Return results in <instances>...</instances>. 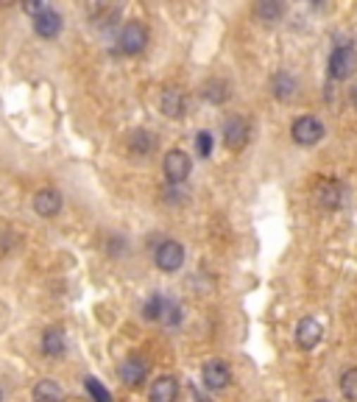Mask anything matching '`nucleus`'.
<instances>
[{
    "label": "nucleus",
    "instance_id": "obj_4",
    "mask_svg": "<svg viewBox=\"0 0 357 402\" xmlns=\"http://www.w3.org/2000/svg\"><path fill=\"white\" fill-rule=\"evenodd\" d=\"M313 199H315V204L321 210H338L346 201V187L338 179H321L313 187Z\"/></svg>",
    "mask_w": 357,
    "mask_h": 402
},
{
    "label": "nucleus",
    "instance_id": "obj_26",
    "mask_svg": "<svg viewBox=\"0 0 357 402\" xmlns=\"http://www.w3.org/2000/svg\"><path fill=\"white\" fill-rule=\"evenodd\" d=\"M349 98H352V106L357 109V84L352 87V92H349Z\"/></svg>",
    "mask_w": 357,
    "mask_h": 402
},
{
    "label": "nucleus",
    "instance_id": "obj_23",
    "mask_svg": "<svg viewBox=\"0 0 357 402\" xmlns=\"http://www.w3.org/2000/svg\"><path fill=\"white\" fill-rule=\"evenodd\" d=\"M84 389H87V394L92 397V402H112V394L106 391V386H104L98 377H87V380H84Z\"/></svg>",
    "mask_w": 357,
    "mask_h": 402
},
{
    "label": "nucleus",
    "instance_id": "obj_6",
    "mask_svg": "<svg viewBox=\"0 0 357 402\" xmlns=\"http://www.w3.org/2000/svg\"><path fill=\"white\" fill-rule=\"evenodd\" d=\"M154 263L159 271L165 274H173L184 265V246L179 241H162L154 251Z\"/></svg>",
    "mask_w": 357,
    "mask_h": 402
},
{
    "label": "nucleus",
    "instance_id": "obj_3",
    "mask_svg": "<svg viewBox=\"0 0 357 402\" xmlns=\"http://www.w3.org/2000/svg\"><path fill=\"white\" fill-rule=\"evenodd\" d=\"M148 48V28L143 23H126L118 34V51L126 54V56H137Z\"/></svg>",
    "mask_w": 357,
    "mask_h": 402
},
{
    "label": "nucleus",
    "instance_id": "obj_19",
    "mask_svg": "<svg viewBox=\"0 0 357 402\" xmlns=\"http://www.w3.org/2000/svg\"><path fill=\"white\" fill-rule=\"evenodd\" d=\"M285 14V3L280 0H257L254 3V17L260 23H280Z\"/></svg>",
    "mask_w": 357,
    "mask_h": 402
},
{
    "label": "nucleus",
    "instance_id": "obj_22",
    "mask_svg": "<svg viewBox=\"0 0 357 402\" xmlns=\"http://www.w3.org/2000/svg\"><path fill=\"white\" fill-rule=\"evenodd\" d=\"M165 302H168V299H162V296H151L143 305L145 322H162V316H165Z\"/></svg>",
    "mask_w": 357,
    "mask_h": 402
},
{
    "label": "nucleus",
    "instance_id": "obj_14",
    "mask_svg": "<svg viewBox=\"0 0 357 402\" xmlns=\"http://www.w3.org/2000/svg\"><path fill=\"white\" fill-rule=\"evenodd\" d=\"M151 402H176L179 400V380L170 377V375H162L151 383V391H148Z\"/></svg>",
    "mask_w": 357,
    "mask_h": 402
},
{
    "label": "nucleus",
    "instance_id": "obj_16",
    "mask_svg": "<svg viewBox=\"0 0 357 402\" xmlns=\"http://www.w3.org/2000/svg\"><path fill=\"white\" fill-rule=\"evenodd\" d=\"M296 92H299V81H296L293 73L280 70V73L271 79V95H274L277 101L287 103V101H293V98H296Z\"/></svg>",
    "mask_w": 357,
    "mask_h": 402
},
{
    "label": "nucleus",
    "instance_id": "obj_25",
    "mask_svg": "<svg viewBox=\"0 0 357 402\" xmlns=\"http://www.w3.org/2000/svg\"><path fill=\"white\" fill-rule=\"evenodd\" d=\"M23 8H25V11H28V14H34V17H37V14H39V11H45V8H48V3H25V6H23Z\"/></svg>",
    "mask_w": 357,
    "mask_h": 402
},
{
    "label": "nucleus",
    "instance_id": "obj_28",
    "mask_svg": "<svg viewBox=\"0 0 357 402\" xmlns=\"http://www.w3.org/2000/svg\"><path fill=\"white\" fill-rule=\"evenodd\" d=\"M315 402H327V400H315Z\"/></svg>",
    "mask_w": 357,
    "mask_h": 402
},
{
    "label": "nucleus",
    "instance_id": "obj_8",
    "mask_svg": "<svg viewBox=\"0 0 357 402\" xmlns=\"http://www.w3.org/2000/svg\"><path fill=\"white\" fill-rule=\"evenodd\" d=\"M201 383L210 389V391H223L229 383H232V369H229V363H223V360H207L204 363V369H201Z\"/></svg>",
    "mask_w": 357,
    "mask_h": 402
},
{
    "label": "nucleus",
    "instance_id": "obj_1",
    "mask_svg": "<svg viewBox=\"0 0 357 402\" xmlns=\"http://www.w3.org/2000/svg\"><path fill=\"white\" fill-rule=\"evenodd\" d=\"M324 134H327L324 123H321L318 118H313V115H301V118H296V120H293V126H290V137H293V143H296V146H304V149H310V146L321 143V140H324Z\"/></svg>",
    "mask_w": 357,
    "mask_h": 402
},
{
    "label": "nucleus",
    "instance_id": "obj_10",
    "mask_svg": "<svg viewBox=\"0 0 357 402\" xmlns=\"http://www.w3.org/2000/svg\"><path fill=\"white\" fill-rule=\"evenodd\" d=\"M62 193L54 190V187H42L34 193V213L39 218H56L62 213Z\"/></svg>",
    "mask_w": 357,
    "mask_h": 402
},
{
    "label": "nucleus",
    "instance_id": "obj_13",
    "mask_svg": "<svg viewBox=\"0 0 357 402\" xmlns=\"http://www.w3.org/2000/svg\"><path fill=\"white\" fill-rule=\"evenodd\" d=\"M145 377H148V363H145L143 358L132 355V358H126V360L120 363V380H123L129 389L143 386Z\"/></svg>",
    "mask_w": 357,
    "mask_h": 402
},
{
    "label": "nucleus",
    "instance_id": "obj_17",
    "mask_svg": "<svg viewBox=\"0 0 357 402\" xmlns=\"http://www.w3.org/2000/svg\"><path fill=\"white\" fill-rule=\"evenodd\" d=\"M201 95H204L207 103L220 106V103H226V101L232 98V87H229V81L226 79H207L204 81V87H201Z\"/></svg>",
    "mask_w": 357,
    "mask_h": 402
},
{
    "label": "nucleus",
    "instance_id": "obj_27",
    "mask_svg": "<svg viewBox=\"0 0 357 402\" xmlns=\"http://www.w3.org/2000/svg\"><path fill=\"white\" fill-rule=\"evenodd\" d=\"M0 402H3V389H0Z\"/></svg>",
    "mask_w": 357,
    "mask_h": 402
},
{
    "label": "nucleus",
    "instance_id": "obj_21",
    "mask_svg": "<svg viewBox=\"0 0 357 402\" xmlns=\"http://www.w3.org/2000/svg\"><path fill=\"white\" fill-rule=\"evenodd\" d=\"M341 394L346 402H357V366L341 375Z\"/></svg>",
    "mask_w": 357,
    "mask_h": 402
},
{
    "label": "nucleus",
    "instance_id": "obj_12",
    "mask_svg": "<svg viewBox=\"0 0 357 402\" xmlns=\"http://www.w3.org/2000/svg\"><path fill=\"white\" fill-rule=\"evenodd\" d=\"M34 31H37V37H42V39H56V37L62 34V14L48 6L45 11H39V14L34 17Z\"/></svg>",
    "mask_w": 357,
    "mask_h": 402
},
{
    "label": "nucleus",
    "instance_id": "obj_15",
    "mask_svg": "<svg viewBox=\"0 0 357 402\" xmlns=\"http://www.w3.org/2000/svg\"><path fill=\"white\" fill-rule=\"evenodd\" d=\"M39 346L48 358H62L65 349H68V338H65V329L62 327H48L39 338Z\"/></svg>",
    "mask_w": 357,
    "mask_h": 402
},
{
    "label": "nucleus",
    "instance_id": "obj_5",
    "mask_svg": "<svg viewBox=\"0 0 357 402\" xmlns=\"http://www.w3.org/2000/svg\"><path fill=\"white\" fill-rule=\"evenodd\" d=\"M249 137H251V126L246 118L232 115L223 120V146L229 151H243L249 146Z\"/></svg>",
    "mask_w": 357,
    "mask_h": 402
},
{
    "label": "nucleus",
    "instance_id": "obj_11",
    "mask_svg": "<svg viewBox=\"0 0 357 402\" xmlns=\"http://www.w3.org/2000/svg\"><path fill=\"white\" fill-rule=\"evenodd\" d=\"M159 109H162V115L170 118V120L184 118V115H187V98H184V92H182L179 87H165V89H162V98H159Z\"/></svg>",
    "mask_w": 357,
    "mask_h": 402
},
{
    "label": "nucleus",
    "instance_id": "obj_20",
    "mask_svg": "<svg viewBox=\"0 0 357 402\" xmlns=\"http://www.w3.org/2000/svg\"><path fill=\"white\" fill-rule=\"evenodd\" d=\"M31 397L34 402H62V386L51 377H42V380H37Z\"/></svg>",
    "mask_w": 357,
    "mask_h": 402
},
{
    "label": "nucleus",
    "instance_id": "obj_18",
    "mask_svg": "<svg viewBox=\"0 0 357 402\" xmlns=\"http://www.w3.org/2000/svg\"><path fill=\"white\" fill-rule=\"evenodd\" d=\"M129 149L137 157H148L156 149V137L148 129H134V132H129Z\"/></svg>",
    "mask_w": 357,
    "mask_h": 402
},
{
    "label": "nucleus",
    "instance_id": "obj_24",
    "mask_svg": "<svg viewBox=\"0 0 357 402\" xmlns=\"http://www.w3.org/2000/svg\"><path fill=\"white\" fill-rule=\"evenodd\" d=\"M196 149H199L201 157H210V154H213V134H210V132H201V134L196 137Z\"/></svg>",
    "mask_w": 357,
    "mask_h": 402
},
{
    "label": "nucleus",
    "instance_id": "obj_2",
    "mask_svg": "<svg viewBox=\"0 0 357 402\" xmlns=\"http://www.w3.org/2000/svg\"><path fill=\"white\" fill-rule=\"evenodd\" d=\"M327 70H330V79H335V81L352 79L357 73V51L352 45H338V48L330 54Z\"/></svg>",
    "mask_w": 357,
    "mask_h": 402
},
{
    "label": "nucleus",
    "instance_id": "obj_9",
    "mask_svg": "<svg viewBox=\"0 0 357 402\" xmlns=\"http://www.w3.org/2000/svg\"><path fill=\"white\" fill-rule=\"evenodd\" d=\"M321 338H324V327H321L318 319L304 316L301 322L296 324V346H299V349L310 352V349H315V346L321 344Z\"/></svg>",
    "mask_w": 357,
    "mask_h": 402
},
{
    "label": "nucleus",
    "instance_id": "obj_7",
    "mask_svg": "<svg viewBox=\"0 0 357 402\" xmlns=\"http://www.w3.org/2000/svg\"><path fill=\"white\" fill-rule=\"evenodd\" d=\"M162 170H165V179H168L170 184H184V179H187L190 170H193V160H190L182 149H173V151L165 154Z\"/></svg>",
    "mask_w": 357,
    "mask_h": 402
}]
</instances>
